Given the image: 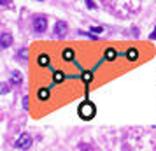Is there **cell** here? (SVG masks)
Masks as SVG:
<instances>
[{"mask_svg": "<svg viewBox=\"0 0 156 151\" xmlns=\"http://www.w3.org/2000/svg\"><path fill=\"white\" fill-rule=\"evenodd\" d=\"M49 56H48V55H39V58H37V63L41 65V67H48V65H49Z\"/></svg>", "mask_w": 156, "mask_h": 151, "instance_id": "30bf717a", "label": "cell"}, {"mask_svg": "<svg viewBox=\"0 0 156 151\" xmlns=\"http://www.w3.org/2000/svg\"><path fill=\"white\" fill-rule=\"evenodd\" d=\"M30 146H32V137L28 134H21V135L18 137V141L14 142L16 149H28Z\"/></svg>", "mask_w": 156, "mask_h": 151, "instance_id": "3957f363", "label": "cell"}, {"mask_svg": "<svg viewBox=\"0 0 156 151\" xmlns=\"http://www.w3.org/2000/svg\"><path fill=\"white\" fill-rule=\"evenodd\" d=\"M114 58H116V51H114L112 48H109V49L105 51V58H104V60H107V62H112Z\"/></svg>", "mask_w": 156, "mask_h": 151, "instance_id": "4fadbf2b", "label": "cell"}, {"mask_svg": "<svg viewBox=\"0 0 156 151\" xmlns=\"http://www.w3.org/2000/svg\"><path fill=\"white\" fill-rule=\"evenodd\" d=\"M2 5L4 7H9V0H2Z\"/></svg>", "mask_w": 156, "mask_h": 151, "instance_id": "d6986e66", "label": "cell"}, {"mask_svg": "<svg viewBox=\"0 0 156 151\" xmlns=\"http://www.w3.org/2000/svg\"><path fill=\"white\" fill-rule=\"evenodd\" d=\"M37 99L41 102H46V100H49V88H39L37 90Z\"/></svg>", "mask_w": 156, "mask_h": 151, "instance_id": "52a82bcc", "label": "cell"}, {"mask_svg": "<svg viewBox=\"0 0 156 151\" xmlns=\"http://www.w3.org/2000/svg\"><path fill=\"white\" fill-rule=\"evenodd\" d=\"M32 28H34V32L35 34H42V32H46V28H48V18L46 16H35L34 20H32Z\"/></svg>", "mask_w": 156, "mask_h": 151, "instance_id": "7a4b0ae2", "label": "cell"}, {"mask_svg": "<svg viewBox=\"0 0 156 151\" xmlns=\"http://www.w3.org/2000/svg\"><path fill=\"white\" fill-rule=\"evenodd\" d=\"M84 4H86V7L88 9H97V4H95L93 0H84Z\"/></svg>", "mask_w": 156, "mask_h": 151, "instance_id": "9a60e30c", "label": "cell"}, {"mask_svg": "<svg viewBox=\"0 0 156 151\" xmlns=\"http://www.w3.org/2000/svg\"><path fill=\"white\" fill-rule=\"evenodd\" d=\"M0 46L4 48V49H7L12 46V35H11V32H4L2 35H0Z\"/></svg>", "mask_w": 156, "mask_h": 151, "instance_id": "8992f818", "label": "cell"}, {"mask_svg": "<svg viewBox=\"0 0 156 151\" xmlns=\"http://www.w3.org/2000/svg\"><path fill=\"white\" fill-rule=\"evenodd\" d=\"M9 84H11V83H9ZM9 84H2V95L9 93Z\"/></svg>", "mask_w": 156, "mask_h": 151, "instance_id": "e0dca14e", "label": "cell"}, {"mask_svg": "<svg viewBox=\"0 0 156 151\" xmlns=\"http://www.w3.org/2000/svg\"><path fill=\"white\" fill-rule=\"evenodd\" d=\"M28 49H27V48H23V49H20L18 51V60H21V62H25V60H27V58H28Z\"/></svg>", "mask_w": 156, "mask_h": 151, "instance_id": "7c38bea8", "label": "cell"}, {"mask_svg": "<svg viewBox=\"0 0 156 151\" xmlns=\"http://www.w3.org/2000/svg\"><path fill=\"white\" fill-rule=\"evenodd\" d=\"M9 83L12 84V86H21L23 83V76L20 70H12L11 72V76H9Z\"/></svg>", "mask_w": 156, "mask_h": 151, "instance_id": "5b68a950", "label": "cell"}, {"mask_svg": "<svg viewBox=\"0 0 156 151\" xmlns=\"http://www.w3.org/2000/svg\"><path fill=\"white\" fill-rule=\"evenodd\" d=\"M30 107V99L28 97H23V109H28Z\"/></svg>", "mask_w": 156, "mask_h": 151, "instance_id": "2e32d148", "label": "cell"}, {"mask_svg": "<svg viewBox=\"0 0 156 151\" xmlns=\"http://www.w3.org/2000/svg\"><path fill=\"white\" fill-rule=\"evenodd\" d=\"M90 32H93L95 35H98V34H102V32H104V28H102V27H91V28H90Z\"/></svg>", "mask_w": 156, "mask_h": 151, "instance_id": "5bb4252c", "label": "cell"}, {"mask_svg": "<svg viewBox=\"0 0 156 151\" xmlns=\"http://www.w3.org/2000/svg\"><path fill=\"white\" fill-rule=\"evenodd\" d=\"M63 79H65V76H63V72L62 70H55L53 72V81H55V83H62Z\"/></svg>", "mask_w": 156, "mask_h": 151, "instance_id": "8fae6325", "label": "cell"}, {"mask_svg": "<svg viewBox=\"0 0 156 151\" xmlns=\"http://www.w3.org/2000/svg\"><path fill=\"white\" fill-rule=\"evenodd\" d=\"M125 56H126V60H130V62H135V60H139V51L135 49V48H130V49L125 53Z\"/></svg>", "mask_w": 156, "mask_h": 151, "instance_id": "9c48e42d", "label": "cell"}, {"mask_svg": "<svg viewBox=\"0 0 156 151\" xmlns=\"http://www.w3.org/2000/svg\"><path fill=\"white\" fill-rule=\"evenodd\" d=\"M62 58H63V62H74L76 53H74V49H70V48H65L63 53H62Z\"/></svg>", "mask_w": 156, "mask_h": 151, "instance_id": "ba28073f", "label": "cell"}, {"mask_svg": "<svg viewBox=\"0 0 156 151\" xmlns=\"http://www.w3.org/2000/svg\"><path fill=\"white\" fill-rule=\"evenodd\" d=\"M77 114L81 116L83 120L90 121V120H93V116L97 114V107H95V104H91L90 100H84L77 107Z\"/></svg>", "mask_w": 156, "mask_h": 151, "instance_id": "6da1fadb", "label": "cell"}, {"mask_svg": "<svg viewBox=\"0 0 156 151\" xmlns=\"http://www.w3.org/2000/svg\"><path fill=\"white\" fill-rule=\"evenodd\" d=\"M55 34H56L58 37H63L65 34H67V32H69V25H67V23L65 21H62V20H60V21H56L55 23Z\"/></svg>", "mask_w": 156, "mask_h": 151, "instance_id": "277c9868", "label": "cell"}, {"mask_svg": "<svg viewBox=\"0 0 156 151\" xmlns=\"http://www.w3.org/2000/svg\"><path fill=\"white\" fill-rule=\"evenodd\" d=\"M149 39H151V41H154V39H156V27H154V30L151 32V35H149Z\"/></svg>", "mask_w": 156, "mask_h": 151, "instance_id": "ac0fdd59", "label": "cell"}]
</instances>
